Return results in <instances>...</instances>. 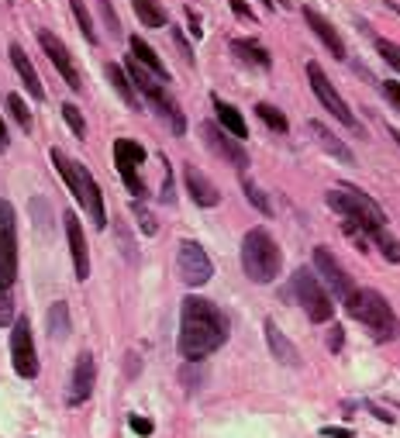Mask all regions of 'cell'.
<instances>
[{"mask_svg":"<svg viewBox=\"0 0 400 438\" xmlns=\"http://www.w3.org/2000/svg\"><path fill=\"white\" fill-rule=\"evenodd\" d=\"M48 156H52V162H55L59 176L66 180V187L76 194L80 207L86 211V218L93 221V228H104V225H107V211H104L100 187H97V180L90 176V169H86V166H80V162H73L69 156H66V152H59V149H52Z\"/></svg>","mask_w":400,"mask_h":438,"instance_id":"2","label":"cell"},{"mask_svg":"<svg viewBox=\"0 0 400 438\" xmlns=\"http://www.w3.org/2000/svg\"><path fill=\"white\" fill-rule=\"evenodd\" d=\"M232 52L239 55L241 62H248V66H259V69H269V66H273L269 52H266L259 41H252V39H235V41H232Z\"/></svg>","mask_w":400,"mask_h":438,"instance_id":"22","label":"cell"},{"mask_svg":"<svg viewBox=\"0 0 400 438\" xmlns=\"http://www.w3.org/2000/svg\"><path fill=\"white\" fill-rule=\"evenodd\" d=\"M173 41L180 45V52H183V59H187V62H194V52H190V45L183 41V35H180V32H173Z\"/></svg>","mask_w":400,"mask_h":438,"instance_id":"40","label":"cell"},{"mask_svg":"<svg viewBox=\"0 0 400 438\" xmlns=\"http://www.w3.org/2000/svg\"><path fill=\"white\" fill-rule=\"evenodd\" d=\"M307 80H311V90H314V97H318L321 104H324V111H331L335 118L345 124V128H356V114L349 111V104L342 100V93L335 90V83L324 77V69H321L318 62H307Z\"/></svg>","mask_w":400,"mask_h":438,"instance_id":"11","label":"cell"},{"mask_svg":"<svg viewBox=\"0 0 400 438\" xmlns=\"http://www.w3.org/2000/svg\"><path fill=\"white\" fill-rule=\"evenodd\" d=\"M131 55H135L145 69H152V73L166 83V66H162V59L156 55V48H152L149 41H142V35H131Z\"/></svg>","mask_w":400,"mask_h":438,"instance_id":"25","label":"cell"},{"mask_svg":"<svg viewBox=\"0 0 400 438\" xmlns=\"http://www.w3.org/2000/svg\"><path fill=\"white\" fill-rule=\"evenodd\" d=\"M7 145V131H4V118H0V149Z\"/></svg>","mask_w":400,"mask_h":438,"instance_id":"44","label":"cell"},{"mask_svg":"<svg viewBox=\"0 0 400 438\" xmlns=\"http://www.w3.org/2000/svg\"><path fill=\"white\" fill-rule=\"evenodd\" d=\"M390 138H394V142L400 145V131H397V128H390Z\"/></svg>","mask_w":400,"mask_h":438,"instance_id":"45","label":"cell"},{"mask_svg":"<svg viewBox=\"0 0 400 438\" xmlns=\"http://www.w3.org/2000/svg\"><path fill=\"white\" fill-rule=\"evenodd\" d=\"M183 180H187V190H190L194 204H200V207H218V204H221L218 187H214V183L200 173L197 166H187V169H183Z\"/></svg>","mask_w":400,"mask_h":438,"instance_id":"17","label":"cell"},{"mask_svg":"<svg viewBox=\"0 0 400 438\" xmlns=\"http://www.w3.org/2000/svg\"><path fill=\"white\" fill-rule=\"evenodd\" d=\"M345 307H349L352 318L362 321V324L373 331L376 342H394V338H397V331H400L397 314H394L390 300H387L380 290H356V297H352Z\"/></svg>","mask_w":400,"mask_h":438,"instance_id":"4","label":"cell"},{"mask_svg":"<svg viewBox=\"0 0 400 438\" xmlns=\"http://www.w3.org/2000/svg\"><path fill=\"white\" fill-rule=\"evenodd\" d=\"M114 162H118V173L121 180H124V187L138 197V194H145V183H142V176H138V166L145 162V149L138 145V142H131V138H118L114 142Z\"/></svg>","mask_w":400,"mask_h":438,"instance_id":"12","label":"cell"},{"mask_svg":"<svg viewBox=\"0 0 400 438\" xmlns=\"http://www.w3.org/2000/svg\"><path fill=\"white\" fill-rule=\"evenodd\" d=\"M241 187H245V197H248V204H255L262 214H273V207H269V200H266V194L252 183V180H241Z\"/></svg>","mask_w":400,"mask_h":438,"instance_id":"33","label":"cell"},{"mask_svg":"<svg viewBox=\"0 0 400 438\" xmlns=\"http://www.w3.org/2000/svg\"><path fill=\"white\" fill-rule=\"evenodd\" d=\"M214 111H218V124L228 131V135H235V138H245L248 135V128H245V118H241L239 111L232 107V104H225L221 97H214Z\"/></svg>","mask_w":400,"mask_h":438,"instance_id":"23","label":"cell"},{"mask_svg":"<svg viewBox=\"0 0 400 438\" xmlns=\"http://www.w3.org/2000/svg\"><path fill=\"white\" fill-rule=\"evenodd\" d=\"M314 273H318V279L342 304H349V300L356 297V283H352V277L345 273V266L335 259V252H331L328 245H318V248H314Z\"/></svg>","mask_w":400,"mask_h":438,"instance_id":"8","label":"cell"},{"mask_svg":"<svg viewBox=\"0 0 400 438\" xmlns=\"http://www.w3.org/2000/svg\"><path fill=\"white\" fill-rule=\"evenodd\" d=\"M39 41L41 48H45V55H48V62L59 69V77L69 83L73 90H83V80H80V69H76V62H73V55H69V48L62 45V41L55 39L48 28H41L39 32Z\"/></svg>","mask_w":400,"mask_h":438,"instance_id":"14","label":"cell"},{"mask_svg":"<svg viewBox=\"0 0 400 438\" xmlns=\"http://www.w3.org/2000/svg\"><path fill=\"white\" fill-rule=\"evenodd\" d=\"M324 200H328V207L338 211L345 221H356L359 228H366V232H369V241H373V235H376L380 228H387L383 207L369 197V194L356 190V187H335V190H328Z\"/></svg>","mask_w":400,"mask_h":438,"instance_id":"5","label":"cell"},{"mask_svg":"<svg viewBox=\"0 0 400 438\" xmlns=\"http://www.w3.org/2000/svg\"><path fill=\"white\" fill-rule=\"evenodd\" d=\"M373 245H376V248H380V252H383L390 263H400V241L394 239L387 228H380V232L373 235Z\"/></svg>","mask_w":400,"mask_h":438,"instance_id":"28","label":"cell"},{"mask_svg":"<svg viewBox=\"0 0 400 438\" xmlns=\"http://www.w3.org/2000/svg\"><path fill=\"white\" fill-rule=\"evenodd\" d=\"M307 131L314 135V142H318L321 149H324V152H331L335 159L349 162V166L356 162V156H352V149H349V145H342V142H338V138H335V135H331V131H328V128L321 124V121H311V124H307Z\"/></svg>","mask_w":400,"mask_h":438,"instance_id":"20","label":"cell"},{"mask_svg":"<svg viewBox=\"0 0 400 438\" xmlns=\"http://www.w3.org/2000/svg\"><path fill=\"white\" fill-rule=\"evenodd\" d=\"M107 80H111V86L118 90V97L128 104V107H131V111H138V107H142V104H138V93H135V83H131V77H128L121 66H114V62L107 66Z\"/></svg>","mask_w":400,"mask_h":438,"instance_id":"24","label":"cell"},{"mask_svg":"<svg viewBox=\"0 0 400 438\" xmlns=\"http://www.w3.org/2000/svg\"><path fill=\"white\" fill-rule=\"evenodd\" d=\"M131 211H135V218H138V228H142L145 235H156V232H159V225H156V218H152V211H149L145 204H138V200H135V204H131Z\"/></svg>","mask_w":400,"mask_h":438,"instance_id":"32","label":"cell"},{"mask_svg":"<svg viewBox=\"0 0 400 438\" xmlns=\"http://www.w3.org/2000/svg\"><path fill=\"white\" fill-rule=\"evenodd\" d=\"M7 107H11V114H14V121L25 128V131H32V111H28V104L18 97V93H11L7 97Z\"/></svg>","mask_w":400,"mask_h":438,"instance_id":"31","label":"cell"},{"mask_svg":"<svg viewBox=\"0 0 400 438\" xmlns=\"http://www.w3.org/2000/svg\"><path fill=\"white\" fill-rule=\"evenodd\" d=\"M66 239H69V252H73V266H76V279L90 277V255H86V241H83V228L76 214H66Z\"/></svg>","mask_w":400,"mask_h":438,"instance_id":"18","label":"cell"},{"mask_svg":"<svg viewBox=\"0 0 400 438\" xmlns=\"http://www.w3.org/2000/svg\"><path fill=\"white\" fill-rule=\"evenodd\" d=\"M100 18H104V25L111 28V35H118L121 25H118V14L111 11V0H100Z\"/></svg>","mask_w":400,"mask_h":438,"instance_id":"37","label":"cell"},{"mask_svg":"<svg viewBox=\"0 0 400 438\" xmlns=\"http://www.w3.org/2000/svg\"><path fill=\"white\" fill-rule=\"evenodd\" d=\"M273 4H280V7H286V0H273Z\"/></svg>","mask_w":400,"mask_h":438,"instance_id":"46","label":"cell"},{"mask_svg":"<svg viewBox=\"0 0 400 438\" xmlns=\"http://www.w3.org/2000/svg\"><path fill=\"white\" fill-rule=\"evenodd\" d=\"M69 7H73V14H76V21H80V32H83V39L90 41V45H97V32H93V21H90V14H86V7H83V0H69Z\"/></svg>","mask_w":400,"mask_h":438,"instance_id":"30","label":"cell"},{"mask_svg":"<svg viewBox=\"0 0 400 438\" xmlns=\"http://www.w3.org/2000/svg\"><path fill=\"white\" fill-rule=\"evenodd\" d=\"M262 328H266V342H269V352L280 359V362H286V366H297V362H300V356H297L293 342H290V338L283 335L280 328H276V321L269 318L266 324H262Z\"/></svg>","mask_w":400,"mask_h":438,"instance_id":"19","label":"cell"},{"mask_svg":"<svg viewBox=\"0 0 400 438\" xmlns=\"http://www.w3.org/2000/svg\"><path fill=\"white\" fill-rule=\"evenodd\" d=\"M62 118H66V124L76 131V135H86V121H83L80 107L76 104H62Z\"/></svg>","mask_w":400,"mask_h":438,"instance_id":"35","label":"cell"},{"mask_svg":"<svg viewBox=\"0 0 400 438\" xmlns=\"http://www.w3.org/2000/svg\"><path fill=\"white\" fill-rule=\"evenodd\" d=\"M321 435L324 438H352L349 428H321Z\"/></svg>","mask_w":400,"mask_h":438,"instance_id":"41","label":"cell"},{"mask_svg":"<svg viewBox=\"0 0 400 438\" xmlns=\"http://www.w3.org/2000/svg\"><path fill=\"white\" fill-rule=\"evenodd\" d=\"M11 359H14V373L25 380L39 376V356H35V338H32V321L18 318L11 331Z\"/></svg>","mask_w":400,"mask_h":438,"instance_id":"10","label":"cell"},{"mask_svg":"<svg viewBox=\"0 0 400 438\" xmlns=\"http://www.w3.org/2000/svg\"><path fill=\"white\" fill-rule=\"evenodd\" d=\"M293 293H297V300H300V307L307 311V318L311 321H331L335 314V304H331V297H328V290H324V283L318 279V273H311V270H297L293 273Z\"/></svg>","mask_w":400,"mask_h":438,"instance_id":"6","label":"cell"},{"mask_svg":"<svg viewBox=\"0 0 400 438\" xmlns=\"http://www.w3.org/2000/svg\"><path fill=\"white\" fill-rule=\"evenodd\" d=\"M228 342V318L218 304L204 297H187L180 307V356L187 362H200Z\"/></svg>","mask_w":400,"mask_h":438,"instance_id":"1","label":"cell"},{"mask_svg":"<svg viewBox=\"0 0 400 438\" xmlns=\"http://www.w3.org/2000/svg\"><path fill=\"white\" fill-rule=\"evenodd\" d=\"M18 279V218L11 200L0 197V286H14Z\"/></svg>","mask_w":400,"mask_h":438,"instance_id":"7","label":"cell"},{"mask_svg":"<svg viewBox=\"0 0 400 438\" xmlns=\"http://www.w3.org/2000/svg\"><path fill=\"white\" fill-rule=\"evenodd\" d=\"M304 21H307V28L324 41V48H328L335 59H345V41H342V35L335 32V25H331L328 18H321L314 7H304Z\"/></svg>","mask_w":400,"mask_h":438,"instance_id":"16","label":"cell"},{"mask_svg":"<svg viewBox=\"0 0 400 438\" xmlns=\"http://www.w3.org/2000/svg\"><path fill=\"white\" fill-rule=\"evenodd\" d=\"M232 7H235V14H239V18H245V21H252V11H248V7H245L241 0H232Z\"/></svg>","mask_w":400,"mask_h":438,"instance_id":"43","label":"cell"},{"mask_svg":"<svg viewBox=\"0 0 400 438\" xmlns=\"http://www.w3.org/2000/svg\"><path fill=\"white\" fill-rule=\"evenodd\" d=\"M176 273L180 279L187 283V286H204L207 279L214 277V263H211V255L200 248L197 241H180V248H176Z\"/></svg>","mask_w":400,"mask_h":438,"instance_id":"9","label":"cell"},{"mask_svg":"<svg viewBox=\"0 0 400 438\" xmlns=\"http://www.w3.org/2000/svg\"><path fill=\"white\" fill-rule=\"evenodd\" d=\"M131 432H138V435H152V421L149 418H131Z\"/></svg>","mask_w":400,"mask_h":438,"instance_id":"38","label":"cell"},{"mask_svg":"<svg viewBox=\"0 0 400 438\" xmlns=\"http://www.w3.org/2000/svg\"><path fill=\"white\" fill-rule=\"evenodd\" d=\"M48 335L52 338H66L69 335V304H52L48 307Z\"/></svg>","mask_w":400,"mask_h":438,"instance_id":"27","label":"cell"},{"mask_svg":"<svg viewBox=\"0 0 400 438\" xmlns=\"http://www.w3.org/2000/svg\"><path fill=\"white\" fill-rule=\"evenodd\" d=\"M255 114H259V121H266L273 131H286L290 128V121H286V114H280L273 104H255Z\"/></svg>","mask_w":400,"mask_h":438,"instance_id":"29","label":"cell"},{"mask_svg":"<svg viewBox=\"0 0 400 438\" xmlns=\"http://www.w3.org/2000/svg\"><path fill=\"white\" fill-rule=\"evenodd\" d=\"M131 7L145 28H166V11L159 0H131Z\"/></svg>","mask_w":400,"mask_h":438,"instance_id":"26","label":"cell"},{"mask_svg":"<svg viewBox=\"0 0 400 438\" xmlns=\"http://www.w3.org/2000/svg\"><path fill=\"white\" fill-rule=\"evenodd\" d=\"M280 266H283L280 245L266 228H252L241 239V270L252 283H273L280 277Z\"/></svg>","mask_w":400,"mask_h":438,"instance_id":"3","label":"cell"},{"mask_svg":"<svg viewBox=\"0 0 400 438\" xmlns=\"http://www.w3.org/2000/svg\"><path fill=\"white\" fill-rule=\"evenodd\" d=\"M93 383H97V362L90 352H80L76 356V366H73V376H69V390H66V400L76 407L83 400L93 394Z\"/></svg>","mask_w":400,"mask_h":438,"instance_id":"15","label":"cell"},{"mask_svg":"<svg viewBox=\"0 0 400 438\" xmlns=\"http://www.w3.org/2000/svg\"><path fill=\"white\" fill-rule=\"evenodd\" d=\"M376 52L383 55V62H387V66H394V69L400 73V45H397V41L380 39V41H376Z\"/></svg>","mask_w":400,"mask_h":438,"instance_id":"34","label":"cell"},{"mask_svg":"<svg viewBox=\"0 0 400 438\" xmlns=\"http://www.w3.org/2000/svg\"><path fill=\"white\" fill-rule=\"evenodd\" d=\"M11 62H14L18 77L25 80V86L32 90V97H35V100H41V97H45V90H41L39 73H35V66H32V59L25 55V48H21V45H11Z\"/></svg>","mask_w":400,"mask_h":438,"instance_id":"21","label":"cell"},{"mask_svg":"<svg viewBox=\"0 0 400 438\" xmlns=\"http://www.w3.org/2000/svg\"><path fill=\"white\" fill-rule=\"evenodd\" d=\"M383 93H387V97H390V100L397 104V111H400V83H397V80L383 83Z\"/></svg>","mask_w":400,"mask_h":438,"instance_id":"39","label":"cell"},{"mask_svg":"<svg viewBox=\"0 0 400 438\" xmlns=\"http://www.w3.org/2000/svg\"><path fill=\"white\" fill-rule=\"evenodd\" d=\"M14 321V297L7 286H0V328H7Z\"/></svg>","mask_w":400,"mask_h":438,"instance_id":"36","label":"cell"},{"mask_svg":"<svg viewBox=\"0 0 400 438\" xmlns=\"http://www.w3.org/2000/svg\"><path fill=\"white\" fill-rule=\"evenodd\" d=\"M200 135H204V142L211 145V152H218L225 162H232V166H239V169H245L248 166V156H245V149H241V142L235 138V135H228L221 124H200Z\"/></svg>","mask_w":400,"mask_h":438,"instance_id":"13","label":"cell"},{"mask_svg":"<svg viewBox=\"0 0 400 438\" xmlns=\"http://www.w3.org/2000/svg\"><path fill=\"white\" fill-rule=\"evenodd\" d=\"M266 4H269V7H276V4H273V0H266Z\"/></svg>","mask_w":400,"mask_h":438,"instance_id":"47","label":"cell"},{"mask_svg":"<svg viewBox=\"0 0 400 438\" xmlns=\"http://www.w3.org/2000/svg\"><path fill=\"white\" fill-rule=\"evenodd\" d=\"M328 345H331L335 352L342 349V328H331V338H328Z\"/></svg>","mask_w":400,"mask_h":438,"instance_id":"42","label":"cell"}]
</instances>
